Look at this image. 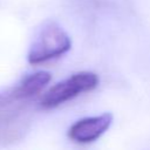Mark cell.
Returning <instances> with one entry per match:
<instances>
[{
    "mask_svg": "<svg viewBox=\"0 0 150 150\" xmlns=\"http://www.w3.org/2000/svg\"><path fill=\"white\" fill-rule=\"evenodd\" d=\"M112 115L104 112L98 116L84 117L76 121L68 130L70 139L77 143H90L101 137L111 125Z\"/></svg>",
    "mask_w": 150,
    "mask_h": 150,
    "instance_id": "277c9868",
    "label": "cell"
},
{
    "mask_svg": "<svg viewBox=\"0 0 150 150\" xmlns=\"http://www.w3.org/2000/svg\"><path fill=\"white\" fill-rule=\"evenodd\" d=\"M98 84V77L93 71H80L70 77L56 83L42 96L40 104L42 108H56L74 97L95 89Z\"/></svg>",
    "mask_w": 150,
    "mask_h": 150,
    "instance_id": "7a4b0ae2",
    "label": "cell"
},
{
    "mask_svg": "<svg viewBox=\"0 0 150 150\" xmlns=\"http://www.w3.org/2000/svg\"><path fill=\"white\" fill-rule=\"evenodd\" d=\"M50 79V73L40 70L27 75L18 84L0 90V108L7 107L21 100L33 97L49 83Z\"/></svg>",
    "mask_w": 150,
    "mask_h": 150,
    "instance_id": "3957f363",
    "label": "cell"
},
{
    "mask_svg": "<svg viewBox=\"0 0 150 150\" xmlns=\"http://www.w3.org/2000/svg\"><path fill=\"white\" fill-rule=\"evenodd\" d=\"M70 47L71 40L64 29L54 21H47L33 40L27 59L32 64L43 63L67 53Z\"/></svg>",
    "mask_w": 150,
    "mask_h": 150,
    "instance_id": "6da1fadb",
    "label": "cell"
}]
</instances>
